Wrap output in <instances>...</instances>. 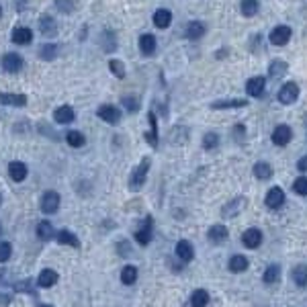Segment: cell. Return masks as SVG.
Here are the masks:
<instances>
[{"label":"cell","mask_w":307,"mask_h":307,"mask_svg":"<svg viewBox=\"0 0 307 307\" xmlns=\"http://www.w3.org/2000/svg\"><path fill=\"white\" fill-rule=\"evenodd\" d=\"M205 33H207V27H205L203 21H191V23L187 25V37L193 39V41L205 37Z\"/></svg>","instance_id":"7402d4cb"},{"label":"cell","mask_w":307,"mask_h":307,"mask_svg":"<svg viewBox=\"0 0 307 307\" xmlns=\"http://www.w3.org/2000/svg\"><path fill=\"white\" fill-rule=\"evenodd\" d=\"M254 176L258 180H268L272 178V166L268 162H256L254 164Z\"/></svg>","instance_id":"4dcf8cb0"},{"label":"cell","mask_w":307,"mask_h":307,"mask_svg":"<svg viewBox=\"0 0 307 307\" xmlns=\"http://www.w3.org/2000/svg\"><path fill=\"white\" fill-rule=\"evenodd\" d=\"M53 119L59 123V125H68V123H72L76 119V113H74V109L70 105H61L59 109H55Z\"/></svg>","instance_id":"2e32d148"},{"label":"cell","mask_w":307,"mask_h":307,"mask_svg":"<svg viewBox=\"0 0 307 307\" xmlns=\"http://www.w3.org/2000/svg\"><path fill=\"white\" fill-rule=\"evenodd\" d=\"M289 72V64L285 59H272L268 66V78L270 80H281Z\"/></svg>","instance_id":"4fadbf2b"},{"label":"cell","mask_w":307,"mask_h":307,"mask_svg":"<svg viewBox=\"0 0 307 307\" xmlns=\"http://www.w3.org/2000/svg\"><path fill=\"white\" fill-rule=\"evenodd\" d=\"M0 236H3V225H0Z\"/></svg>","instance_id":"816d5d0a"},{"label":"cell","mask_w":307,"mask_h":307,"mask_svg":"<svg viewBox=\"0 0 307 307\" xmlns=\"http://www.w3.org/2000/svg\"><path fill=\"white\" fill-rule=\"evenodd\" d=\"M297 99H299V86H297V82H285L279 88V92H276V101H279L281 105H293Z\"/></svg>","instance_id":"3957f363"},{"label":"cell","mask_w":307,"mask_h":307,"mask_svg":"<svg viewBox=\"0 0 307 307\" xmlns=\"http://www.w3.org/2000/svg\"><path fill=\"white\" fill-rule=\"evenodd\" d=\"M109 70L117 76V78H125V64L121 59H109Z\"/></svg>","instance_id":"74e56055"},{"label":"cell","mask_w":307,"mask_h":307,"mask_svg":"<svg viewBox=\"0 0 307 307\" xmlns=\"http://www.w3.org/2000/svg\"><path fill=\"white\" fill-rule=\"evenodd\" d=\"M66 141H68L72 147H82L84 141H86V137H84L80 131H68V133H66Z\"/></svg>","instance_id":"f35d334b"},{"label":"cell","mask_w":307,"mask_h":307,"mask_svg":"<svg viewBox=\"0 0 307 307\" xmlns=\"http://www.w3.org/2000/svg\"><path fill=\"white\" fill-rule=\"evenodd\" d=\"M293 281L297 287H307V264H299L293 268Z\"/></svg>","instance_id":"d6a6232c"},{"label":"cell","mask_w":307,"mask_h":307,"mask_svg":"<svg viewBox=\"0 0 307 307\" xmlns=\"http://www.w3.org/2000/svg\"><path fill=\"white\" fill-rule=\"evenodd\" d=\"M57 242L59 244H66V246H72V248H80V240L76 238V234H72L70 229H59L55 234Z\"/></svg>","instance_id":"4316f807"},{"label":"cell","mask_w":307,"mask_h":307,"mask_svg":"<svg viewBox=\"0 0 307 307\" xmlns=\"http://www.w3.org/2000/svg\"><path fill=\"white\" fill-rule=\"evenodd\" d=\"M219 145V135L217 133H213V131H209V133H205V137H203V147L205 149H215Z\"/></svg>","instance_id":"ab89813d"},{"label":"cell","mask_w":307,"mask_h":307,"mask_svg":"<svg viewBox=\"0 0 307 307\" xmlns=\"http://www.w3.org/2000/svg\"><path fill=\"white\" fill-rule=\"evenodd\" d=\"M248 105V101L246 99H229V101H215L211 103V109L215 111H223V109H242Z\"/></svg>","instance_id":"cb8c5ba5"},{"label":"cell","mask_w":307,"mask_h":307,"mask_svg":"<svg viewBox=\"0 0 307 307\" xmlns=\"http://www.w3.org/2000/svg\"><path fill=\"white\" fill-rule=\"evenodd\" d=\"M55 7L61 11V13H72L76 7H74V0H55Z\"/></svg>","instance_id":"ee69618b"},{"label":"cell","mask_w":307,"mask_h":307,"mask_svg":"<svg viewBox=\"0 0 307 307\" xmlns=\"http://www.w3.org/2000/svg\"><path fill=\"white\" fill-rule=\"evenodd\" d=\"M123 105H125V109L129 113H137L139 111V101L135 97H125V99H123Z\"/></svg>","instance_id":"7bdbcfd3"},{"label":"cell","mask_w":307,"mask_h":307,"mask_svg":"<svg viewBox=\"0 0 307 307\" xmlns=\"http://www.w3.org/2000/svg\"><path fill=\"white\" fill-rule=\"evenodd\" d=\"M57 281H59V274H57L53 268H43L41 274H39V279H37V285H39L41 289H49V287H53Z\"/></svg>","instance_id":"e0dca14e"},{"label":"cell","mask_w":307,"mask_h":307,"mask_svg":"<svg viewBox=\"0 0 307 307\" xmlns=\"http://www.w3.org/2000/svg\"><path fill=\"white\" fill-rule=\"evenodd\" d=\"M248 258L246 256H242V254H234L232 258H229V270L232 272H244L246 268H248Z\"/></svg>","instance_id":"f546056e"},{"label":"cell","mask_w":307,"mask_h":307,"mask_svg":"<svg viewBox=\"0 0 307 307\" xmlns=\"http://www.w3.org/2000/svg\"><path fill=\"white\" fill-rule=\"evenodd\" d=\"M209 303V293L205 289H197L193 295H191V305L193 307H205Z\"/></svg>","instance_id":"d590c367"},{"label":"cell","mask_w":307,"mask_h":307,"mask_svg":"<svg viewBox=\"0 0 307 307\" xmlns=\"http://www.w3.org/2000/svg\"><path fill=\"white\" fill-rule=\"evenodd\" d=\"M291 37H293L291 27H287V25H276V27L270 31L268 41H270V45H274V47H283V45H287V43L291 41Z\"/></svg>","instance_id":"7a4b0ae2"},{"label":"cell","mask_w":307,"mask_h":307,"mask_svg":"<svg viewBox=\"0 0 307 307\" xmlns=\"http://www.w3.org/2000/svg\"><path fill=\"white\" fill-rule=\"evenodd\" d=\"M39 29H41V33H43L45 37H53V35L57 33V21H55L53 17L45 15V17L39 19Z\"/></svg>","instance_id":"603a6c76"},{"label":"cell","mask_w":307,"mask_h":307,"mask_svg":"<svg viewBox=\"0 0 307 307\" xmlns=\"http://www.w3.org/2000/svg\"><path fill=\"white\" fill-rule=\"evenodd\" d=\"M15 289L19 293H33V289H31V281H21V283L15 285Z\"/></svg>","instance_id":"bcb514c9"},{"label":"cell","mask_w":307,"mask_h":307,"mask_svg":"<svg viewBox=\"0 0 307 307\" xmlns=\"http://www.w3.org/2000/svg\"><path fill=\"white\" fill-rule=\"evenodd\" d=\"M246 92H248L252 99L264 97V92H266V78H262V76H252L250 80H246Z\"/></svg>","instance_id":"277c9868"},{"label":"cell","mask_w":307,"mask_h":307,"mask_svg":"<svg viewBox=\"0 0 307 307\" xmlns=\"http://www.w3.org/2000/svg\"><path fill=\"white\" fill-rule=\"evenodd\" d=\"M0 17H3V9H0Z\"/></svg>","instance_id":"db71d44e"},{"label":"cell","mask_w":307,"mask_h":307,"mask_svg":"<svg viewBox=\"0 0 307 307\" xmlns=\"http://www.w3.org/2000/svg\"><path fill=\"white\" fill-rule=\"evenodd\" d=\"M3 68L7 70V72H19V70H23V66H25V59L19 55V53H7L5 57H3Z\"/></svg>","instance_id":"7c38bea8"},{"label":"cell","mask_w":307,"mask_h":307,"mask_svg":"<svg viewBox=\"0 0 307 307\" xmlns=\"http://www.w3.org/2000/svg\"><path fill=\"white\" fill-rule=\"evenodd\" d=\"M297 170H299V172H307V156L299 158V162H297Z\"/></svg>","instance_id":"7dc6e473"},{"label":"cell","mask_w":307,"mask_h":307,"mask_svg":"<svg viewBox=\"0 0 307 307\" xmlns=\"http://www.w3.org/2000/svg\"><path fill=\"white\" fill-rule=\"evenodd\" d=\"M258 0H242L240 3V11H242V15L246 17V19H250V17H254L256 13H258Z\"/></svg>","instance_id":"1f68e13d"},{"label":"cell","mask_w":307,"mask_h":307,"mask_svg":"<svg viewBox=\"0 0 307 307\" xmlns=\"http://www.w3.org/2000/svg\"><path fill=\"white\" fill-rule=\"evenodd\" d=\"M0 205H3V195H0Z\"/></svg>","instance_id":"f5cc1de1"},{"label":"cell","mask_w":307,"mask_h":307,"mask_svg":"<svg viewBox=\"0 0 307 307\" xmlns=\"http://www.w3.org/2000/svg\"><path fill=\"white\" fill-rule=\"evenodd\" d=\"M246 203H248V199H246V197H236L234 201H229V203L221 209L223 219H232V217H236V215H240V213L244 211Z\"/></svg>","instance_id":"52a82bcc"},{"label":"cell","mask_w":307,"mask_h":307,"mask_svg":"<svg viewBox=\"0 0 307 307\" xmlns=\"http://www.w3.org/2000/svg\"><path fill=\"white\" fill-rule=\"evenodd\" d=\"M147 121H149V131H145V141L151 147H158V121H156V113L149 111L147 113Z\"/></svg>","instance_id":"5bb4252c"},{"label":"cell","mask_w":307,"mask_h":307,"mask_svg":"<svg viewBox=\"0 0 307 307\" xmlns=\"http://www.w3.org/2000/svg\"><path fill=\"white\" fill-rule=\"evenodd\" d=\"M5 272H7V270H3V268H0V281H5Z\"/></svg>","instance_id":"681fc988"},{"label":"cell","mask_w":307,"mask_h":307,"mask_svg":"<svg viewBox=\"0 0 307 307\" xmlns=\"http://www.w3.org/2000/svg\"><path fill=\"white\" fill-rule=\"evenodd\" d=\"M227 236H229V232H227V227L221 225V223L211 225L209 232H207V238H209V242H213V244H223V242L227 240Z\"/></svg>","instance_id":"ac0fdd59"},{"label":"cell","mask_w":307,"mask_h":307,"mask_svg":"<svg viewBox=\"0 0 307 307\" xmlns=\"http://www.w3.org/2000/svg\"><path fill=\"white\" fill-rule=\"evenodd\" d=\"M13 41L19 43V45H27V43L33 41V33H31L29 27H17L13 31Z\"/></svg>","instance_id":"484cf974"},{"label":"cell","mask_w":307,"mask_h":307,"mask_svg":"<svg viewBox=\"0 0 307 307\" xmlns=\"http://www.w3.org/2000/svg\"><path fill=\"white\" fill-rule=\"evenodd\" d=\"M39 307H53V305H49V303H41Z\"/></svg>","instance_id":"f907efd6"},{"label":"cell","mask_w":307,"mask_h":307,"mask_svg":"<svg viewBox=\"0 0 307 307\" xmlns=\"http://www.w3.org/2000/svg\"><path fill=\"white\" fill-rule=\"evenodd\" d=\"M0 103L3 105H11V107H25L29 103L27 95H15V92H3L0 95Z\"/></svg>","instance_id":"d6986e66"},{"label":"cell","mask_w":307,"mask_h":307,"mask_svg":"<svg viewBox=\"0 0 307 307\" xmlns=\"http://www.w3.org/2000/svg\"><path fill=\"white\" fill-rule=\"evenodd\" d=\"M101 47L107 51V53H113L117 49V39H115V33L113 31H103L101 35Z\"/></svg>","instance_id":"f1b7e54d"},{"label":"cell","mask_w":307,"mask_h":307,"mask_svg":"<svg viewBox=\"0 0 307 307\" xmlns=\"http://www.w3.org/2000/svg\"><path fill=\"white\" fill-rule=\"evenodd\" d=\"M57 53H59V47L55 45V43H47V45H43L41 49H39V57L41 59H55L57 57Z\"/></svg>","instance_id":"8d00e7d4"},{"label":"cell","mask_w":307,"mask_h":307,"mask_svg":"<svg viewBox=\"0 0 307 307\" xmlns=\"http://www.w3.org/2000/svg\"><path fill=\"white\" fill-rule=\"evenodd\" d=\"M59 195L55 193V191H47L43 197H41V211L43 213H47V215H51V213H55L57 209H59Z\"/></svg>","instance_id":"8fae6325"},{"label":"cell","mask_w":307,"mask_h":307,"mask_svg":"<svg viewBox=\"0 0 307 307\" xmlns=\"http://www.w3.org/2000/svg\"><path fill=\"white\" fill-rule=\"evenodd\" d=\"M137 281V268L135 266H125V268H123L121 270V283L123 285H133Z\"/></svg>","instance_id":"836d02e7"},{"label":"cell","mask_w":307,"mask_h":307,"mask_svg":"<svg viewBox=\"0 0 307 307\" xmlns=\"http://www.w3.org/2000/svg\"><path fill=\"white\" fill-rule=\"evenodd\" d=\"M242 244L246 246V248H250V250H256L258 246L262 244V232L258 227H250V229H246L242 234Z\"/></svg>","instance_id":"9c48e42d"},{"label":"cell","mask_w":307,"mask_h":307,"mask_svg":"<svg viewBox=\"0 0 307 307\" xmlns=\"http://www.w3.org/2000/svg\"><path fill=\"white\" fill-rule=\"evenodd\" d=\"M117 248H119L121 254H129V244H127V242H119Z\"/></svg>","instance_id":"c3c4849f"},{"label":"cell","mask_w":307,"mask_h":307,"mask_svg":"<svg viewBox=\"0 0 307 307\" xmlns=\"http://www.w3.org/2000/svg\"><path fill=\"white\" fill-rule=\"evenodd\" d=\"M156 47H158V41H156V37H154L151 33H143L139 37V49H141L143 55H154Z\"/></svg>","instance_id":"44dd1931"},{"label":"cell","mask_w":307,"mask_h":307,"mask_svg":"<svg viewBox=\"0 0 307 307\" xmlns=\"http://www.w3.org/2000/svg\"><path fill=\"white\" fill-rule=\"evenodd\" d=\"M151 236H154V219L151 217H145L143 223H141V227L135 232V240H137V244L147 246L151 242Z\"/></svg>","instance_id":"30bf717a"},{"label":"cell","mask_w":307,"mask_h":307,"mask_svg":"<svg viewBox=\"0 0 307 307\" xmlns=\"http://www.w3.org/2000/svg\"><path fill=\"white\" fill-rule=\"evenodd\" d=\"M305 121H307V115H305Z\"/></svg>","instance_id":"11a10c76"},{"label":"cell","mask_w":307,"mask_h":307,"mask_svg":"<svg viewBox=\"0 0 307 307\" xmlns=\"http://www.w3.org/2000/svg\"><path fill=\"white\" fill-rule=\"evenodd\" d=\"M13 254V246L9 242H0V262H7Z\"/></svg>","instance_id":"b9f144b4"},{"label":"cell","mask_w":307,"mask_h":307,"mask_svg":"<svg viewBox=\"0 0 307 307\" xmlns=\"http://www.w3.org/2000/svg\"><path fill=\"white\" fill-rule=\"evenodd\" d=\"M176 256H178V260L180 262H191L193 260V256H195V250H193V244L191 242H187V240H180L178 244H176Z\"/></svg>","instance_id":"9a60e30c"},{"label":"cell","mask_w":307,"mask_h":307,"mask_svg":"<svg viewBox=\"0 0 307 307\" xmlns=\"http://www.w3.org/2000/svg\"><path fill=\"white\" fill-rule=\"evenodd\" d=\"M53 236H55V232H53V225H51L49 221H41V223L37 225V238H39V240L47 242V240H51Z\"/></svg>","instance_id":"e575fe53"},{"label":"cell","mask_w":307,"mask_h":307,"mask_svg":"<svg viewBox=\"0 0 307 307\" xmlns=\"http://www.w3.org/2000/svg\"><path fill=\"white\" fill-rule=\"evenodd\" d=\"M285 201H287V197H285V191L281 187H272L266 193V199H264V203H266L268 209H281L285 205Z\"/></svg>","instance_id":"8992f818"},{"label":"cell","mask_w":307,"mask_h":307,"mask_svg":"<svg viewBox=\"0 0 307 307\" xmlns=\"http://www.w3.org/2000/svg\"><path fill=\"white\" fill-rule=\"evenodd\" d=\"M291 139H293V131H291L289 125H285V123H281V125H276V127L272 129V143H274V145L283 147V145H287Z\"/></svg>","instance_id":"5b68a950"},{"label":"cell","mask_w":307,"mask_h":307,"mask_svg":"<svg viewBox=\"0 0 307 307\" xmlns=\"http://www.w3.org/2000/svg\"><path fill=\"white\" fill-rule=\"evenodd\" d=\"M97 115H99L105 123H109V125H117V123L121 121V111H119L115 105H103V107H99Z\"/></svg>","instance_id":"ba28073f"},{"label":"cell","mask_w":307,"mask_h":307,"mask_svg":"<svg viewBox=\"0 0 307 307\" xmlns=\"http://www.w3.org/2000/svg\"><path fill=\"white\" fill-rule=\"evenodd\" d=\"M147 170H149V158H143L139 162V166L131 172L129 176V189L131 191H139L143 184H145V178H147Z\"/></svg>","instance_id":"6da1fadb"},{"label":"cell","mask_w":307,"mask_h":307,"mask_svg":"<svg viewBox=\"0 0 307 307\" xmlns=\"http://www.w3.org/2000/svg\"><path fill=\"white\" fill-rule=\"evenodd\" d=\"M9 174H11V178H13L15 182H23V180L27 178V174H29L27 164H23V162H19V160L11 162V164H9Z\"/></svg>","instance_id":"ffe728a7"},{"label":"cell","mask_w":307,"mask_h":307,"mask_svg":"<svg viewBox=\"0 0 307 307\" xmlns=\"http://www.w3.org/2000/svg\"><path fill=\"white\" fill-rule=\"evenodd\" d=\"M262 279H264L266 285L279 283V279H281V266L279 264H268L266 270H264V274H262Z\"/></svg>","instance_id":"83f0119b"},{"label":"cell","mask_w":307,"mask_h":307,"mask_svg":"<svg viewBox=\"0 0 307 307\" xmlns=\"http://www.w3.org/2000/svg\"><path fill=\"white\" fill-rule=\"evenodd\" d=\"M293 191H295L297 195H301V197H307V176L295 178V182H293Z\"/></svg>","instance_id":"60d3db41"},{"label":"cell","mask_w":307,"mask_h":307,"mask_svg":"<svg viewBox=\"0 0 307 307\" xmlns=\"http://www.w3.org/2000/svg\"><path fill=\"white\" fill-rule=\"evenodd\" d=\"M172 23V13L168 9H158L156 13H154V25H156L158 29H168Z\"/></svg>","instance_id":"d4e9b609"},{"label":"cell","mask_w":307,"mask_h":307,"mask_svg":"<svg viewBox=\"0 0 307 307\" xmlns=\"http://www.w3.org/2000/svg\"><path fill=\"white\" fill-rule=\"evenodd\" d=\"M232 133H234V139H236L238 143H242V141L246 139V127L242 125V123H238V125H234Z\"/></svg>","instance_id":"f6af8a7d"}]
</instances>
